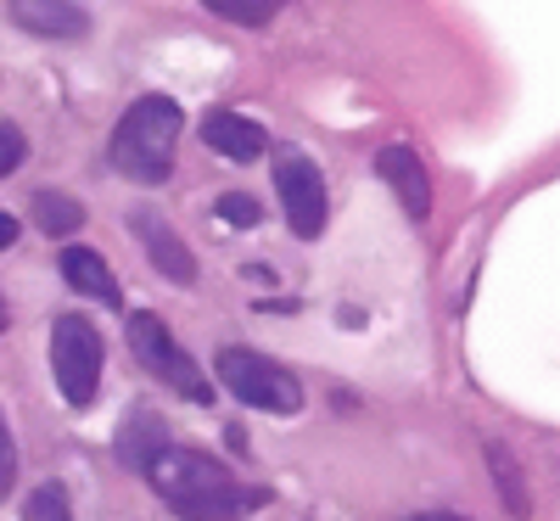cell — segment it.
I'll return each instance as SVG.
<instances>
[{
    "label": "cell",
    "mask_w": 560,
    "mask_h": 521,
    "mask_svg": "<svg viewBox=\"0 0 560 521\" xmlns=\"http://www.w3.org/2000/svg\"><path fill=\"white\" fill-rule=\"evenodd\" d=\"M404 521H471V516H448V510H420V516H404Z\"/></svg>",
    "instance_id": "cell-21"
},
{
    "label": "cell",
    "mask_w": 560,
    "mask_h": 521,
    "mask_svg": "<svg viewBox=\"0 0 560 521\" xmlns=\"http://www.w3.org/2000/svg\"><path fill=\"white\" fill-rule=\"evenodd\" d=\"M140 477L152 483V494L179 521H247L275 499L264 483H242L224 460H213L202 449H185V443H163Z\"/></svg>",
    "instance_id": "cell-1"
},
{
    "label": "cell",
    "mask_w": 560,
    "mask_h": 521,
    "mask_svg": "<svg viewBox=\"0 0 560 521\" xmlns=\"http://www.w3.org/2000/svg\"><path fill=\"white\" fill-rule=\"evenodd\" d=\"M12 488H18V443H12L7 415H0V505L12 499Z\"/></svg>",
    "instance_id": "cell-19"
},
{
    "label": "cell",
    "mask_w": 560,
    "mask_h": 521,
    "mask_svg": "<svg viewBox=\"0 0 560 521\" xmlns=\"http://www.w3.org/2000/svg\"><path fill=\"white\" fill-rule=\"evenodd\" d=\"M197 135H202V147H208L213 158H224V163H258V158L269 152L264 124L247 118V113H230V107L208 113V118L197 124Z\"/></svg>",
    "instance_id": "cell-10"
},
{
    "label": "cell",
    "mask_w": 560,
    "mask_h": 521,
    "mask_svg": "<svg viewBox=\"0 0 560 521\" xmlns=\"http://www.w3.org/2000/svg\"><path fill=\"white\" fill-rule=\"evenodd\" d=\"M129 235L147 247V264L168 280V287H197V258H191V247H185V235L168 224V213L129 208Z\"/></svg>",
    "instance_id": "cell-7"
},
{
    "label": "cell",
    "mask_w": 560,
    "mask_h": 521,
    "mask_svg": "<svg viewBox=\"0 0 560 521\" xmlns=\"http://www.w3.org/2000/svg\"><path fill=\"white\" fill-rule=\"evenodd\" d=\"M213 213H219L230 230H258V224H264V208H258L253 192H224V197L213 202Z\"/></svg>",
    "instance_id": "cell-17"
},
{
    "label": "cell",
    "mask_w": 560,
    "mask_h": 521,
    "mask_svg": "<svg viewBox=\"0 0 560 521\" xmlns=\"http://www.w3.org/2000/svg\"><path fill=\"white\" fill-rule=\"evenodd\" d=\"M163 443H174V438H168L163 415H152V409H129V420L118 426V460L135 471V477L147 471V460H152Z\"/></svg>",
    "instance_id": "cell-12"
},
{
    "label": "cell",
    "mask_w": 560,
    "mask_h": 521,
    "mask_svg": "<svg viewBox=\"0 0 560 521\" xmlns=\"http://www.w3.org/2000/svg\"><path fill=\"white\" fill-rule=\"evenodd\" d=\"M185 135V113L168 96H140L124 107L113 140H107V163L129 185H163L174 174V152Z\"/></svg>",
    "instance_id": "cell-2"
},
{
    "label": "cell",
    "mask_w": 560,
    "mask_h": 521,
    "mask_svg": "<svg viewBox=\"0 0 560 521\" xmlns=\"http://www.w3.org/2000/svg\"><path fill=\"white\" fill-rule=\"evenodd\" d=\"M57 269L62 280L79 292V298H96L102 309H124V287H118V275L102 253H90V247H62L57 253Z\"/></svg>",
    "instance_id": "cell-11"
},
{
    "label": "cell",
    "mask_w": 560,
    "mask_h": 521,
    "mask_svg": "<svg viewBox=\"0 0 560 521\" xmlns=\"http://www.w3.org/2000/svg\"><path fill=\"white\" fill-rule=\"evenodd\" d=\"M102 370H107L102 331L90 325L84 314H57V325H51V375H57L68 409H90V404H96Z\"/></svg>",
    "instance_id": "cell-5"
},
{
    "label": "cell",
    "mask_w": 560,
    "mask_h": 521,
    "mask_svg": "<svg viewBox=\"0 0 560 521\" xmlns=\"http://www.w3.org/2000/svg\"><path fill=\"white\" fill-rule=\"evenodd\" d=\"M12 325V309H7V298H0V331H7Z\"/></svg>",
    "instance_id": "cell-22"
},
{
    "label": "cell",
    "mask_w": 560,
    "mask_h": 521,
    "mask_svg": "<svg viewBox=\"0 0 560 521\" xmlns=\"http://www.w3.org/2000/svg\"><path fill=\"white\" fill-rule=\"evenodd\" d=\"M23 521H73V499L62 483H39L23 499Z\"/></svg>",
    "instance_id": "cell-16"
},
{
    "label": "cell",
    "mask_w": 560,
    "mask_h": 521,
    "mask_svg": "<svg viewBox=\"0 0 560 521\" xmlns=\"http://www.w3.org/2000/svg\"><path fill=\"white\" fill-rule=\"evenodd\" d=\"M275 192H280V213L298 242H319L325 219H331V192H325V174L308 152L280 147L275 152Z\"/></svg>",
    "instance_id": "cell-6"
},
{
    "label": "cell",
    "mask_w": 560,
    "mask_h": 521,
    "mask_svg": "<svg viewBox=\"0 0 560 521\" xmlns=\"http://www.w3.org/2000/svg\"><path fill=\"white\" fill-rule=\"evenodd\" d=\"M18 230H23V224H18V219H12L7 208H0V253H7V247L18 242Z\"/></svg>",
    "instance_id": "cell-20"
},
{
    "label": "cell",
    "mask_w": 560,
    "mask_h": 521,
    "mask_svg": "<svg viewBox=\"0 0 560 521\" xmlns=\"http://www.w3.org/2000/svg\"><path fill=\"white\" fill-rule=\"evenodd\" d=\"M213 375H219V387L247 404V409H264V415H303V382L287 370V364H275L269 354L258 348H242V343H230L213 354Z\"/></svg>",
    "instance_id": "cell-3"
},
{
    "label": "cell",
    "mask_w": 560,
    "mask_h": 521,
    "mask_svg": "<svg viewBox=\"0 0 560 521\" xmlns=\"http://www.w3.org/2000/svg\"><path fill=\"white\" fill-rule=\"evenodd\" d=\"M23 158H28V135H23L12 118H0V180L18 174V169H23Z\"/></svg>",
    "instance_id": "cell-18"
},
{
    "label": "cell",
    "mask_w": 560,
    "mask_h": 521,
    "mask_svg": "<svg viewBox=\"0 0 560 521\" xmlns=\"http://www.w3.org/2000/svg\"><path fill=\"white\" fill-rule=\"evenodd\" d=\"M124 337H129V354H135V364L152 375V382H163V387H174L179 398H191V404H213V382L202 375V364L185 354L179 343H174V331L158 320V314H147V309H135L129 320H124Z\"/></svg>",
    "instance_id": "cell-4"
},
{
    "label": "cell",
    "mask_w": 560,
    "mask_h": 521,
    "mask_svg": "<svg viewBox=\"0 0 560 521\" xmlns=\"http://www.w3.org/2000/svg\"><path fill=\"white\" fill-rule=\"evenodd\" d=\"M202 7L213 18H224V23H236V28H264V23H275L280 12H287L292 0H202Z\"/></svg>",
    "instance_id": "cell-15"
},
{
    "label": "cell",
    "mask_w": 560,
    "mask_h": 521,
    "mask_svg": "<svg viewBox=\"0 0 560 521\" xmlns=\"http://www.w3.org/2000/svg\"><path fill=\"white\" fill-rule=\"evenodd\" d=\"M376 174L387 180V192L398 197L404 219H415V224L432 219V174H427V163H420L415 147H404V140L382 147V152H376Z\"/></svg>",
    "instance_id": "cell-9"
},
{
    "label": "cell",
    "mask_w": 560,
    "mask_h": 521,
    "mask_svg": "<svg viewBox=\"0 0 560 521\" xmlns=\"http://www.w3.org/2000/svg\"><path fill=\"white\" fill-rule=\"evenodd\" d=\"M28 219H34L39 235H51V242H68V235L84 230L90 213H84V202L68 197V192H34V197H28Z\"/></svg>",
    "instance_id": "cell-13"
},
{
    "label": "cell",
    "mask_w": 560,
    "mask_h": 521,
    "mask_svg": "<svg viewBox=\"0 0 560 521\" xmlns=\"http://www.w3.org/2000/svg\"><path fill=\"white\" fill-rule=\"evenodd\" d=\"M7 23L34 34V39H90V7H79V0H7Z\"/></svg>",
    "instance_id": "cell-8"
},
{
    "label": "cell",
    "mask_w": 560,
    "mask_h": 521,
    "mask_svg": "<svg viewBox=\"0 0 560 521\" xmlns=\"http://www.w3.org/2000/svg\"><path fill=\"white\" fill-rule=\"evenodd\" d=\"M488 471L499 483V499L510 516H533V499H527V477H522V460L510 454L504 443H488Z\"/></svg>",
    "instance_id": "cell-14"
}]
</instances>
